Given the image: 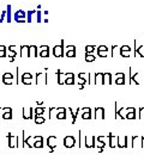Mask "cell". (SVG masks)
Masks as SVG:
<instances>
[{
    "label": "cell",
    "instance_id": "7c38bea8",
    "mask_svg": "<svg viewBox=\"0 0 144 161\" xmlns=\"http://www.w3.org/2000/svg\"><path fill=\"white\" fill-rule=\"evenodd\" d=\"M33 107H23V118L24 120H31L33 117H34V115H33Z\"/></svg>",
    "mask_w": 144,
    "mask_h": 161
},
{
    "label": "cell",
    "instance_id": "e0dca14e",
    "mask_svg": "<svg viewBox=\"0 0 144 161\" xmlns=\"http://www.w3.org/2000/svg\"><path fill=\"white\" fill-rule=\"evenodd\" d=\"M82 118L83 120H91V109L90 107H83L82 109Z\"/></svg>",
    "mask_w": 144,
    "mask_h": 161
},
{
    "label": "cell",
    "instance_id": "ffe728a7",
    "mask_svg": "<svg viewBox=\"0 0 144 161\" xmlns=\"http://www.w3.org/2000/svg\"><path fill=\"white\" fill-rule=\"evenodd\" d=\"M142 137L143 136H133L132 137V148L142 147Z\"/></svg>",
    "mask_w": 144,
    "mask_h": 161
},
{
    "label": "cell",
    "instance_id": "9f6ffc18",
    "mask_svg": "<svg viewBox=\"0 0 144 161\" xmlns=\"http://www.w3.org/2000/svg\"><path fill=\"white\" fill-rule=\"evenodd\" d=\"M14 61V57H10V62H13Z\"/></svg>",
    "mask_w": 144,
    "mask_h": 161
},
{
    "label": "cell",
    "instance_id": "603a6c76",
    "mask_svg": "<svg viewBox=\"0 0 144 161\" xmlns=\"http://www.w3.org/2000/svg\"><path fill=\"white\" fill-rule=\"evenodd\" d=\"M113 76L110 73H103V85H112Z\"/></svg>",
    "mask_w": 144,
    "mask_h": 161
},
{
    "label": "cell",
    "instance_id": "ab89813d",
    "mask_svg": "<svg viewBox=\"0 0 144 161\" xmlns=\"http://www.w3.org/2000/svg\"><path fill=\"white\" fill-rule=\"evenodd\" d=\"M16 55H17V50H12V49L7 50V56L8 57H16Z\"/></svg>",
    "mask_w": 144,
    "mask_h": 161
},
{
    "label": "cell",
    "instance_id": "8fae6325",
    "mask_svg": "<svg viewBox=\"0 0 144 161\" xmlns=\"http://www.w3.org/2000/svg\"><path fill=\"white\" fill-rule=\"evenodd\" d=\"M135 55H139L141 57H144V44L138 46V41L135 40Z\"/></svg>",
    "mask_w": 144,
    "mask_h": 161
},
{
    "label": "cell",
    "instance_id": "d590c367",
    "mask_svg": "<svg viewBox=\"0 0 144 161\" xmlns=\"http://www.w3.org/2000/svg\"><path fill=\"white\" fill-rule=\"evenodd\" d=\"M67 118V115H66V111H61L56 115V120H66Z\"/></svg>",
    "mask_w": 144,
    "mask_h": 161
},
{
    "label": "cell",
    "instance_id": "7dc6e473",
    "mask_svg": "<svg viewBox=\"0 0 144 161\" xmlns=\"http://www.w3.org/2000/svg\"><path fill=\"white\" fill-rule=\"evenodd\" d=\"M138 118H139V120H144V107H141V109H139Z\"/></svg>",
    "mask_w": 144,
    "mask_h": 161
},
{
    "label": "cell",
    "instance_id": "816d5d0a",
    "mask_svg": "<svg viewBox=\"0 0 144 161\" xmlns=\"http://www.w3.org/2000/svg\"><path fill=\"white\" fill-rule=\"evenodd\" d=\"M126 111L127 112H136V109L135 107H126Z\"/></svg>",
    "mask_w": 144,
    "mask_h": 161
},
{
    "label": "cell",
    "instance_id": "8d00e7d4",
    "mask_svg": "<svg viewBox=\"0 0 144 161\" xmlns=\"http://www.w3.org/2000/svg\"><path fill=\"white\" fill-rule=\"evenodd\" d=\"M6 49L5 46H0V57H5L6 56Z\"/></svg>",
    "mask_w": 144,
    "mask_h": 161
},
{
    "label": "cell",
    "instance_id": "11a10c76",
    "mask_svg": "<svg viewBox=\"0 0 144 161\" xmlns=\"http://www.w3.org/2000/svg\"><path fill=\"white\" fill-rule=\"evenodd\" d=\"M36 104H37V105H42V104H43V101H37Z\"/></svg>",
    "mask_w": 144,
    "mask_h": 161
},
{
    "label": "cell",
    "instance_id": "e575fe53",
    "mask_svg": "<svg viewBox=\"0 0 144 161\" xmlns=\"http://www.w3.org/2000/svg\"><path fill=\"white\" fill-rule=\"evenodd\" d=\"M3 118H4V120H12V110L4 112V115H3Z\"/></svg>",
    "mask_w": 144,
    "mask_h": 161
},
{
    "label": "cell",
    "instance_id": "52a82bcc",
    "mask_svg": "<svg viewBox=\"0 0 144 161\" xmlns=\"http://www.w3.org/2000/svg\"><path fill=\"white\" fill-rule=\"evenodd\" d=\"M94 118H95V120H104V118H106V111H104L103 107H101V106L96 107Z\"/></svg>",
    "mask_w": 144,
    "mask_h": 161
},
{
    "label": "cell",
    "instance_id": "681fc988",
    "mask_svg": "<svg viewBox=\"0 0 144 161\" xmlns=\"http://www.w3.org/2000/svg\"><path fill=\"white\" fill-rule=\"evenodd\" d=\"M90 85H95V74L90 73Z\"/></svg>",
    "mask_w": 144,
    "mask_h": 161
},
{
    "label": "cell",
    "instance_id": "bcb514c9",
    "mask_svg": "<svg viewBox=\"0 0 144 161\" xmlns=\"http://www.w3.org/2000/svg\"><path fill=\"white\" fill-rule=\"evenodd\" d=\"M3 81V84H5V85H12L13 84V80L12 79H1Z\"/></svg>",
    "mask_w": 144,
    "mask_h": 161
},
{
    "label": "cell",
    "instance_id": "db71d44e",
    "mask_svg": "<svg viewBox=\"0 0 144 161\" xmlns=\"http://www.w3.org/2000/svg\"><path fill=\"white\" fill-rule=\"evenodd\" d=\"M142 148H144V136L142 137Z\"/></svg>",
    "mask_w": 144,
    "mask_h": 161
},
{
    "label": "cell",
    "instance_id": "cb8c5ba5",
    "mask_svg": "<svg viewBox=\"0 0 144 161\" xmlns=\"http://www.w3.org/2000/svg\"><path fill=\"white\" fill-rule=\"evenodd\" d=\"M39 56V48L36 46L29 47V57H37Z\"/></svg>",
    "mask_w": 144,
    "mask_h": 161
},
{
    "label": "cell",
    "instance_id": "83f0119b",
    "mask_svg": "<svg viewBox=\"0 0 144 161\" xmlns=\"http://www.w3.org/2000/svg\"><path fill=\"white\" fill-rule=\"evenodd\" d=\"M6 12H7V16H6V22L7 23H11V20H12V6L11 5H7L6 6Z\"/></svg>",
    "mask_w": 144,
    "mask_h": 161
},
{
    "label": "cell",
    "instance_id": "f6af8a7d",
    "mask_svg": "<svg viewBox=\"0 0 144 161\" xmlns=\"http://www.w3.org/2000/svg\"><path fill=\"white\" fill-rule=\"evenodd\" d=\"M108 50H109V48L107 47V46H100V47L97 48V51H107L108 53Z\"/></svg>",
    "mask_w": 144,
    "mask_h": 161
},
{
    "label": "cell",
    "instance_id": "f1b7e54d",
    "mask_svg": "<svg viewBox=\"0 0 144 161\" xmlns=\"http://www.w3.org/2000/svg\"><path fill=\"white\" fill-rule=\"evenodd\" d=\"M42 147H43V139H42V136H39L37 140L34 143V148H42Z\"/></svg>",
    "mask_w": 144,
    "mask_h": 161
},
{
    "label": "cell",
    "instance_id": "b9f144b4",
    "mask_svg": "<svg viewBox=\"0 0 144 161\" xmlns=\"http://www.w3.org/2000/svg\"><path fill=\"white\" fill-rule=\"evenodd\" d=\"M65 85H75V76L67 78V79L65 80Z\"/></svg>",
    "mask_w": 144,
    "mask_h": 161
},
{
    "label": "cell",
    "instance_id": "5bb4252c",
    "mask_svg": "<svg viewBox=\"0 0 144 161\" xmlns=\"http://www.w3.org/2000/svg\"><path fill=\"white\" fill-rule=\"evenodd\" d=\"M129 72H130V84L132 85L133 82L136 84V85H141V81L138 80V76H139V73H132V69L129 68Z\"/></svg>",
    "mask_w": 144,
    "mask_h": 161
},
{
    "label": "cell",
    "instance_id": "1f68e13d",
    "mask_svg": "<svg viewBox=\"0 0 144 161\" xmlns=\"http://www.w3.org/2000/svg\"><path fill=\"white\" fill-rule=\"evenodd\" d=\"M110 49H112V57H115V55H117L118 53L120 54V48L118 47V46H113Z\"/></svg>",
    "mask_w": 144,
    "mask_h": 161
},
{
    "label": "cell",
    "instance_id": "ba28073f",
    "mask_svg": "<svg viewBox=\"0 0 144 161\" xmlns=\"http://www.w3.org/2000/svg\"><path fill=\"white\" fill-rule=\"evenodd\" d=\"M76 144V139L73 136H66L64 139V146L66 148H72Z\"/></svg>",
    "mask_w": 144,
    "mask_h": 161
},
{
    "label": "cell",
    "instance_id": "4316f807",
    "mask_svg": "<svg viewBox=\"0 0 144 161\" xmlns=\"http://www.w3.org/2000/svg\"><path fill=\"white\" fill-rule=\"evenodd\" d=\"M78 78H81L87 82V85H90V73H79Z\"/></svg>",
    "mask_w": 144,
    "mask_h": 161
},
{
    "label": "cell",
    "instance_id": "2e32d148",
    "mask_svg": "<svg viewBox=\"0 0 144 161\" xmlns=\"http://www.w3.org/2000/svg\"><path fill=\"white\" fill-rule=\"evenodd\" d=\"M96 143V137L95 136H85V147L87 148H94Z\"/></svg>",
    "mask_w": 144,
    "mask_h": 161
},
{
    "label": "cell",
    "instance_id": "60d3db41",
    "mask_svg": "<svg viewBox=\"0 0 144 161\" xmlns=\"http://www.w3.org/2000/svg\"><path fill=\"white\" fill-rule=\"evenodd\" d=\"M135 118H137L136 112H127L126 114V120H135Z\"/></svg>",
    "mask_w": 144,
    "mask_h": 161
},
{
    "label": "cell",
    "instance_id": "f5cc1de1",
    "mask_svg": "<svg viewBox=\"0 0 144 161\" xmlns=\"http://www.w3.org/2000/svg\"><path fill=\"white\" fill-rule=\"evenodd\" d=\"M85 85H87V84H84V82H81V84H78V88H79V90H83Z\"/></svg>",
    "mask_w": 144,
    "mask_h": 161
},
{
    "label": "cell",
    "instance_id": "4fadbf2b",
    "mask_svg": "<svg viewBox=\"0 0 144 161\" xmlns=\"http://www.w3.org/2000/svg\"><path fill=\"white\" fill-rule=\"evenodd\" d=\"M61 111H66V109L65 107H49V116H48V118H52L53 116L56 117V115L59 114V112H61Z\"/></svg>",
    "mask_w": 144,
    "mask_h": 161
},
{
    "label": "cell",
    "instance_id": "ac0fdd59",
    "mask_svg": "<svg viewBox=\"0 0 144 161\" xmlns=\"http://www.w3.org/2000/svg\"><path fill=\"white\" fill-rule=\"evenodd\" d=\"M120 55H121V57H130L131 48L129 46H123L120 48Z\"/></svg>",
    "mask_w": 144,
    "mask_h": 161
},
{
    "label": "cell",
    "instance_id": "ee69618b",
    "mask_svg": "<svg viewBox=\"0 0 144 161\" xmlns=\"http://www.w3.org/2000/svg\"><path fill=\"white\" fill-rule=\"evenodd\" d=\"M42 12L40 11V10H37V13H36V22L37 23H41L42 22Z\"/></svg>",
    "mask_w": 144,
    "mask_h": 161
},
{
    "label": "cell",
    "instance_id": "44dd1931",
    "mask_svg": "<svg viewBox=\"0 0 144 161\" xmlns=\"http://www.w3.org/2000/svg\"><path fill=\"white\" fill-rule=\"evenodd\" d=\"M118 147L126 148L127 147V137L125 136H118Z\"/></svg>",
    "mask_w": 144,
    "mask_h": 161
},
{
    "label": "cell",
    "instance_id": "c3c4849f",
    "mask_svg": "<svg viewBox=\"0 0 144 161\" xmlns=\"http://www.w3.org/2000/svg\"><path fill=\"white\" fill-rule=\"evenodd\" d=\"M22 84H24V85H31L33 84V79H22Z\"/></svg>",
    "mask_w": 144,
    "mask_h": 161
},
{
    "label": "cell",
    "instance_id": "277c9868",
    "mask_svg": "<svg viewBox=\"0 0 144 161\" xmlns=\"http://www.w3.org/2000/svg\"><path fill=\"white\" fill-rule=\"evenodd\" d=\"M47 85L48 84V75L45 72H37L36 73V85Z\"/></svg>",
    "mask_w": 144,
    "mask_h": 161
},
{
    "label": "cell",
    "instance_id": "f907efd6",
    "mask_svg": "<svg viewBox=\"0 0 144 161\" xmlns=\"http://www.w3.org/2000/svg\"><path fill=\"white\" fill-rule=\"evenodd\" d=\"M97 55L100 57H107V51H97Z\"/></svg>",
    "mask_w": 144,
    "mask_h": 161
},
{
    "label": "cell",
    "instance_id": "d4e9b609",
    "mask_svg": "<svg viewBox=\"0 0 144 161\" xmlns=\"http://www.w3.org/2000/svg\"><path fill=\"white\" fill-rule=\"evenodd\" d=\"M19 55L22 57H29V46H22L19 50Z\"/></svg>",
    "mask_w": 144,
    "mask_h": 161
},
{
    "label": "cell",
    "instance_id": "7a4b0ae2",
    "mask_svg": "<svg viewBox=\"0 0 144 161\" xmlns=\"http://www.w3.org/2000/svg\"><path fill=\"white\" fill-rule=\"evenodd\" d=\"M13 19L17 23H25L27 22V12L24 10H18L13 14Z\"/></svg>",
    "mask_w": 144,
    "mask_h": 161
},
{
    "label": "cell",
    "instance_id": "7bdbcfd3",
    "mask_svg": "<svg viewBox=\"0 0 144 161\" xmlns=\"http://www.w3.org/2000/svg\"><path fill=\"white\" fill-rule=\"evenodd\" d=\"M21 79H34V76L31 73H23Z\"/></svg>",
    "mask_w": 144,
    "mask_h": 161
},
{
    "label": "cell",
    "instance_id": "3957f363",
    "mask_svg": "<svg viewBox=\"0 0 144 161\" xmlns=\"http://www.w3.org/2000/svg\"><path fill=\"white\" fill-rule=\"evenodd\" d=\"M56 76H58V84H59V85H64V84H65V80H66L67 78H72V76H75V74L73 73L62 74L61 71H60V69H58V72H56Z\"/></svg>",
    "mask_w": 144,
    "mask_h": 161
},
{
    "label": "cell",
    "instance_id": "6da1fadb",
    "mask_svg": "<svg viewBox=\"0 0 144 161\" xmlns=\"http://www.w3.org/2000/svg\"><path fill=\"white\" fill-rule=\"evenodd\" d=\"M64 43H65V41L61 40L59 46H55V47L53 48V55H54V57H62V56H65V47H64Z\"/></svg>",
    "mask_w": 144,
    "mask_h": 161
},
{
    "label": "cell",
    "instance_id": "f546056e",
    "mask_svg": "<svg viewBox=\"0 0 144 161\" xmlns=\"http://www.w3.org/2000/svg\"><path fill=\"white\" fill-rule=\"evenodd\" d=\"M45 111H46V107H36L34 110V112H35L34 116H42Z\"/></svg>",
    "mask_w": 144,
    "mask_h": 161
},
{
    "label": "cell",
    "instance_id": "d6986e66",
    "mask_svg": "<svg viewBox=\"0 0 144 161\" xmlns=\"http://www.w3.org/2000/svg\"><path fill=\"white\" fill-rule=\"evenodd\" d=\"M36 13H37V10H29L27 12V22L28 23H31L33 20H36Z\"/></svg>",
    "mask_w": 144,
    "mask_h": 161
},
{
    "label": "cell",
    "instance_id": "8992f818",
    "mask_svg": "<svg viewBox=\"0 0 144 161\" xmlns=\"http://www.w3.org/2000/svg\"><path fill=\"white\" fill-rule=\"evenodd\" d=\"M7 146L10 148H16L18 147V136H13L10 133L7 134Z\"/></svg>",
    "mask_w": 144,
    "mask_h": 161
},
{
    "label": "cell",
    "instance_id": "9a60e30c",
    "mask_svg": "<svg viewBox=\"0 0 144 161\" xmlns=\"http://www.w3.org/2000/svg\"><path fill=\"white\" fill-rule=\"evenodd\" d=\"M108 136V140H109V147L110 148H115L118 146V136H114V134H112V133H109V134L107 135Z\"/></svg>",
    "mask_w": 144,
    "mask_h": 161
},
{
    "label": "cell",
    "instance_id": "7402d4cb",
    "mask_svg": "<svg viewBox=\"0 0 144 161\" xmlns=\"http://www.w3.org/2000/svg\"><path fill=\"white\" fill-rule=\"evenodd\" d=\"M115 85H125V74L124 73L115 74Z\"/></svg>",
    "mask_w": 144,
    "mask_h": 161
},
{
    "label": "cell",
    "instance_id": "d6a6232c",
    "mask_svg": "<svg viewBox=\"0 0 144 161\" xmlns=\"http://www.w3.org/2000/svg\"><path fill=\"white\" fill-rule=\"evenodd\" d=\"M95 50H97L95 46H87L85 47V54H93Z\"/></svg>",
    "mask_w": 144,
    "mask_h": 161
},
{
    "label": "cell",
    "instance_id": "4dcf8cb0",
    "mask_svg": "<svg viewBox=\"0 0 144 161\" xmlns=\"http://www.w3.org/2000/svg\"><path fill=\"white\" fill-rule=\"evenodd\" d=\"M96 60V56L93 54H85V61L87 62H94Z\"/></svg>",
    "mask_w": 144,
    "mask_h": 161
},
{
    "label": "cell",
    "instance_id": "f35d334b",
    "mask_svg": "<svg viewBox=\"0 0 144 161\" xmlns=\"http://www.w3.org/2000/svg\"><path fill=\"white\" fill-rule=\"evenodd\" d=\"M6 16H7L6 10H4V11H1V12H0V23H3L4 20L6 19Z\"/></svg>",
    "mask_w": 144,
    "mask_h": 161
},
{
    "label": "cell",
    "instance_id": "5b68a950",
    "mask_svg": "<svg viewBox=\"0 0 144 161\" xmlns=\"http://www.w3.org/2000/svg\"><path fill=\"white\" fill-rule=\"evenodd\" d=\"M47 146H48V148H49V150H51V153H53L55 147L58 146V139H56L55 136H53V135H52V136H48Z\"/></svg>",
    "mask_w": 144,
    "mask_h": 161
},
{
    "label": "cell",
    "instance_id": "74e56055",
    "mask_svg": "<svg viewBox=\"0 0 144 161\" xmlns=\"http://www.w3.org/2000/svg\"><path fill=\"white\" fill-rule=\"evenodd\" d=\"M13 74L11 73V72H10V73H8V72H7V73H4L3 74V76H1V79H12V80H13Z\"/></svg>",
    "mask_w": 144,
    "mask_h": 161
},
{
    "label": "cell",
    "instance_id": "484cf974",
    "mask_svg": "<svg viewBox=\"0 0 144 161\" xmlns=\"http://www.w3.org/2000/svg\"><path fill=\"white\" fill-rule=\"evenodd\" d=\"M95 85H103V73H95Z\"/></svg>",
    "mask_w": 144,
    "mask_h": 161
},
{
    "label": "cell",
    "instance_id": "836d02e7",
    "mask_svg": "<svg viewBox=\"0 0 144 161\" xmlns=\"http://www.w3.org/2000/svg\"><path fill=\"white\" fill-rule=\"evenodd\" d=\"M46 122V120L42 116H35V123L36 124H43Z\"/></svg>",
    "mask_w": 144,
    "mask_h": 161
},
{
    "label": "cell",
    "instance_id": "9c48e42d",
    "mask_svg": "<svg viewBox=\"0 0 144 161\" xmlns=\"http://www.w3.org/2000/svg\"><path fill=\"white\" fill-rule=\"evenodd\" d=\"M65 56L66 57H76L75 46H67V47H65Z\"/></svg>",
    "mask_w": 144,
    "mask_h": 161
},
{
    "label": "cell",
    "instance_id": "30bf717a",
    "mask_svg": "<svg viewBox=\"0 0 144 161\" xmlns=\"http://www.w3.org/2000/svg\"><path fill=\"white\" fill-rule=\"evenodd\" d=\"M39 56L40 57H49V47L48 46H41L39 48Z\"/></svg>",
    "mask_w": 144,
    "mask_h": 161
}]
</instances>
